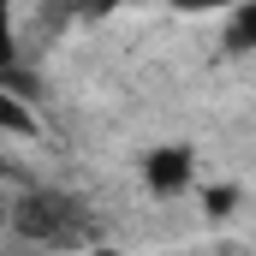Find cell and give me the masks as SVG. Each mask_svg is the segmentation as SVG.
Instances as JSON below:
<instances>
[{
    "instance_id": "6da1fadb",
    "label": "cell",
    "mask_w": 256,
    "mask_h": 256,
    "mask_svg": "<svg viewBox=\"0 0 256 256\" xmlns=\"http://www.w3.org/2000/svg\"><path fill=\"white\" fill-rule=\"evenodd\" d=\"M12 220H18V232H30V238H48V244L72 238V226H78L72 202H60V196H24V202L12 208Z\"/></svg>"
},
{
    "instance_id": "7a4b0ae2",
    "label": "cell",
    "mask_w": 256,
    "mask_h": 256,
    "mask_svg": "<svg viewBox=\"0 0 256 256\" xmlns=\"http://www.w3.org/2000/svg\"><path fill=\"white\" fill-rule=\"evenodd\" d=\"M191 173H196V161H191V149H179V143L143 155V179H149L155 196H179L185 185H191Z\"/></svg>"
},
{
    "instance_id": "3957f363",
    "label": "cell",
    "mask_w": 256,
    "mask_h": 256,
    "mask_svg": "<svg viewBox=\"0 0 256 256\" xmlns=\"http://www.w3.org/2000/svg\"><path fill=\"white\" fill-rule=\"evenodd\" d=\"M0 131H6V137H36V131H42V120H36L6 84H0Z\"/></svg>"
},
{
    "instance_id": "277c9868",
    "label": "cell",
    "mask_w": 256,
    "mask_h": 256,
    "mask_svg": "<svg viewBox=\"0 0 256 256\" xmlns=\"http://www.w3.org/2000/svg\"><path fill=\"white\" fill-rule=\"evenodd\" d=\"M18 72V42H12V0H0V78Z\"/></svg>"
},
{
    "instance_id": "5b68a950",
    "label": "cell",
    "mask_w": 256,
    "mask_h": 256,
    "mask_svg": "<svg viewBox=\"0 0 256 256\" xmlns=\"http://www.w3.org/2000/svg\"><path fill=\"white\" fill-rule=\"evenodd\" d=\"M232 42H238V48H256V0L238 6V18H232Z\"/></svg>"
},
{
    "instance_id": "8992f818",
    "label": "cell",
    "mask_w": 256,
    "mask_h": 256,
    "mask_svg": "<svg viewBox=\"0 0 256 256\" xmlns=\"http://www.w3.org/2000/svg\"><path fill=\"white\" fill-rule=\"evenodd\" d=\"M232 202H238L232 185H208V191H202V208H208V214H232Z\"/></svg>"
},
{
    "instance_id": "52a82bcc",
    "label": "cell",
    "mask_w": 256,
    "mask_h": 256,
    "mask_svg": "<svg viewBox=\"0 0 256 256\" xmlns=\"http://www.w3.org/2000/svg\"><path fill=\"white\" fill-rule=\"evenodd\" d=\"M179 12H226V6H244V0H173Z\"/></svg>"
},
{
    "instance_id": "ba28073f",
    "label": "cell",
    "mask_w": 256,
    "mask_h": 256,
    "mask_svg": "<svg viewBox=\"0 0 256 256\" xmlns=\"http://www.w3.org/2000/svg\"><path fill=\"white\" fill-rule=\"evenodd\" d=\"M84 256H120V250H84Z\"/></svg>"
},
{
    "instance_id": "9c48e42d",
    "label": "cell",
    "mask_w": 256,
    "mask_h": 256,
    "mask_svg": "<svg viewBox=\"0 0 256 256\" xmlns=\"http://www.w3.org/2000/svg\"><path fill=\"white\" fill-rule=\"evenodd\" d=\"M214 256H244V250H214Z\"/></svg>"
}]
</instances>
